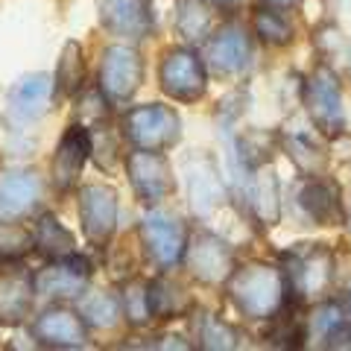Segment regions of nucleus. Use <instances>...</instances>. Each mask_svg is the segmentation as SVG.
Masks as SVG:
<instances>
[{
    "label": "nucleus",
    "mask_w": 351,
    "mask_h": 351,
    "mask_svg": "<svg viewBox=\"0 0 351 351\" xmlns=\"http://www.w3.org/2000/svg\"><path fill=\"white\" fill-rule=\"evenodd\" d=\"M304 103L307 112H311L316 129L322 135L334 138L346 129V108H343V91H339V82L331 68L319 64L311 80L304 85Z\"/></svg>",
    "instance_id": "7"
},
{
    "label": "nucleus",
    "mask_w": 351,
    "mask_h": 351,
    "mask_svg": "<svg viewBox=\"0 0 351 351\" xmlns=\"http://www.w3.org/2000/svg\"><path fill=\"white\" fill-rule=\"evenodd\" d=\"M304 322L302 319H293L290 313H272V328H269V334L267 339L272 346H284V348H293V346H302V339H304Z\"/></svg>",
    "instance_id": "32"
},
{
    "label": "nucleus",
    "mask_w": 351,
    "mask_h": 351,
    "mask_svg": "<svg viewBox=\"0 0 351 351\" xmlns=\"http://www.w3.org/2000/svg\"><path fill=\"white\" fill-rule=\"evenodd\" d=\"M311 325H313V331L319 334V339H328L339 325H343V307L334 304V302L319 304L316 307V313H313V319H311Z\"/></svg>",
    "instance_id": "33"
},
{
    "label": "nucleus",
    "mask_w": 351,
    "mask_h": 351,
    "mask_svg": "<svg viewBox=\"0 0 351 351\" xmlns=\"http://www.w3.org/2000/svg\"><path fill=\"white\" fill-rule=\"evenodd\" d=\"M32 237H36V252H38L44 261H62V258L76 255V240H73V234L53 214H41L36 219Z\"/></svg>",
    "instance_id": "20"
},
{
    "label": "nucleus",
    "mask_w": 351,
    "mask_h": 351,
    "mask_svg": "<svg viewBox=\"0 0 351 351\" xmlns=\"http://www.w3.org/2000/svg\"><path fill=\"white\" fill-rule=\"evenodd\" d=\"M85 325L82 313H73L59 302L56 307L38 313V319L32 322V339L44 348H82L88 339Z\"/></svg>",
    "instance_id": "15"
},
{
    "label": "nucleus",
    "mask_w": 351,
    "mask_h": 351,
    "mask_svg": "<svg viewBox=\"0 0 351 351\" xmlns=\"http://www.w3.org/2000/svg\"><path fill=\"white\" fill-rule=\"evenodd\" d=\"M191 311V295L179 281L156 278L149 281V313L152 319H176Z\"/></svg>",
    "instance_id": "24"
},
{
    "label": "nucleus",
    "mask_w": 351,
    "mask_h": 351,
    "mask_svg": "<svg viewBox=\"0 0 351 351\" xmlns=\"http://www.w3.org/2000/svg\"><path fill=\"white\" fill-rule=\"evenodd\" d=\"M176 29L184 41H208L214 29V12L208 0H179L176 6Z\"/></svg>",
    "instance_id": "25"
},
{
    "label": "nucleus",
    "mask_w": 351,
    "mask_h": 351,
    "mask_svg": "<svg viewBox=\"0 0 351 351\" xmlns=\"http://www.w3.org/2000/svg\"><path fill=\"white\" fill-rule=\"evenodd\" d=\"M184 267L191 269L193 278H199L202 284H228L234 267V252L228 249L223 237H217L211 232H196L188 237V249H184Z\"/></svg>",
    "instance_id": "6"
},
{
    "label": "nucleus",
    "mask_w": 351,
    "mask_h": 351,
    "mask_svg": "<svg viewBox=\"0 0 351 351\" xmlns=\"http://www.w3.org/2000/svg\"><path fill=\"white\" fill-rule=\"evenodd\" d=\"M193 331H196V343L202 348H237L240 343V334L234 328L211 313H199V319L193 322Z\"/></svg>",
    "instance_id": "29"
},
{
    "label": "nucleus",
    "mask_w": 351,
    "mask_h": 351,
    "mask_svg": "<svg viewBox=\"0 0 351 351\" xmlns=\"http://www.w3.org/2000/svg\"><path fill=\"white\" fill-rule=\"evenodd\" d=\"M80 223L88 243L97 249H106L117 228V191L108 188V184H82Z\"/></svg>",
    "instance_id": "10"
},
{
    "label": "nucleus",
    "mask_w": 351,
    "mask_h": 351,
    "mask_svg": "<svg viewBox=\"0 0 351 351\" xmlns=\"http://www.w3.org/2000/svg\"><path fill=\"white\" fill-rule=\"evenodd\" d=\"M348 313H351V293H348Z\"/></svg>",
    "instance_id": "38"
},
{
    "label": "nucleus",
    "mask_w": 351,
    "mask_h": 351,
    "mask_svg": "<svg viewBox=\"0 0 351 351\" xmlns=\"http://www.w3.org/2000/svg\"><path fill=\"white\" fill-rule=\"evenodd\" d=\"M284 269L269 263H246L228 278V299L249 319H272V313H278L284 304Z\"/></svg>",
    "instance_id": "1"
},
{
    "label": "nucleus",
    "mask_w": 351,
    "mask_h": 351,
    "mask_svg": "<svg viewBox=\"0 0 351 351\" xmlns=\"http://www.w3.org/2000/svg\"><path fill=\"white\" fill-rule=\"evenodd\" d=\"M126 173L129 182L135 188L138 199L147 205H158L164 199H170L176 191V179H173V167L164 152L158 149H132L126 156Z\"/></svg>",
    "instance_id": "5"
},
{
    "label": "nucleus",
    "mask_w": 351,
    "mask_h": 351,
    "mask_svg": "<svg viewBox=\"0 0 351 351\" xmlns=\"http://www.w3.org/2000/svg\"><path fill=\"white\" fill-rule=\"evenodd\" d=\"M36 293V276L9 263V269L0 272V325L24 322L32 311Z\"/></svg>",
    "instance_id": "18"
},
{
    "label": "nucleus",
    "mask_w": 351,
    "mask_h": 351,
    "mask_svg": "<svg viewBox=\"0 0 351 351\" xmlns=\"http://www.w3.org/2000/svg\"><path fill=\"white\" fill-rule=\"evenodd\" d=\"M299 202L307 211V217L316 219L319 226H334L339 219V214H343L339 191L334 188L331 182H322V179L307 182L302 188V193H299Z\"/></svg>",
    "instance_id": "21"
},
{
    "label": "nucleus",
    "mask_w": 351,
    "mask_h": 351,
    "mask_svg": "<svg viewBox=\"0 0 351 351\" xmlns=\"http://www.w3.org/2000/svg\"><path fill=\"white\" fill-rule=\"evenodd\" d=\"M53 100V82L47 73H36V76H27V80H21L15 85L12 97H9V103H12V112L18 117H38L47 112V103Z\"/></svg>",
    "instance_id": "22"
},
{
    "label": "nucleus",
    "mask_w": 351,
    "mask_h": 351,
    "mask_svg": "<svg viewBox=\"0 0 351 351\" xmlns=\"http://www.w3.org/2000/svg\"><path fill=\"white\" fill-rule=\"evenodd\" d=\"M85 80V56L80 41H64L62 56L56 64V82H53V100H71L82 88Z\"/></svg>",
    "instance_id": "23"
},
{
    "label": "nucleus",
    "mask_w": 351,
    "mask_h": 351,
    "mask_svg": "<svg viewBox=\"0 0 351 351\" xmlns=\"http://www.w3.org/2000/svg\"><path fill=\"white\" fill-rule=\"evenodd\" d=\"M211 6H219V9H237L243 0H208Z\"/></svg>",
    "instance_id": "35"
},
{
    "label": "nucleus",
    "mask_w": 351,
    "mask_h": 351,
    "mask_svg": "<svg viewBox=\"0 0 351 351\" xmlns=\"http://www.w3.org/2000/svg\"><path fill=\"white\" fill-rule=\"evenodd\" d=\"M82 319L88 325H97V328H112L117 322V316L123 313V304H120L117 295L112 293H91V295H85V302H82Z\"/></svg>",
    "instance_id": "31"
},
{
    "label": "nucleus",
    "mask_w": 351,
    "mask_h": 351,
    "mask_svg": "<svg viewBox=\"0 0 351 351\" xmlns=\"http://www.w3.org/2000/svg\"><path fill=\"white\" fill-rule=\"evenodd\" d=\"M325 346H328V348H351V331H346V328L339 325L337 331L325 339Z\"/></svg>",
    "instance_id": "34"
},
{
    "label": "nucleus",
    "mask_w": 351,
    "mask_h": 351,
    "mask_svg": "<svg viewBox=\"0 0 351 351\" xmlns=\"http://www.w3.org/2000/svg\"><path fill=\"white\" fill-rule=\"evenodd\" d=\"M100 24L117 38L141 41L156 27L152 0H97Z\"/></svg>",
    "instance_id": "13"
},
{
    "label": "nucleus",
    "mask_w": 351,
    "mask_h": 351,
    "mask_svg": "<svg viewBox=\"0 0 351 351\" xmlns=\"http://www.w3.org/2000/svg\"><path fill=\"white\" fill-rule=\"evenodd\" d=\"M141 246L149 255V261L161 269H173L179 261H184V249H188V228L179 219L164 217V214H149L141 219L138 226Z\"/></svg>",
    "instance_id": "9"
},
{
    "label": "nucleus",
    "mask_w": 351,
    "mask_h": 351,
    "mask_svg": "<svg viewBox=\"0 0 351 351\" xmlns=\"http://www.w3.org/2000/svg\"><path fill=\"white\" fill-rule=\"evenodd\" d=\"M161 91L179 103H196L205 94V59H199L188 47H170L158 64Z\"/></svg>",
    "instance_id": "4"
},
{
    "label": "nucleus",
    "mask_w": 351,
    "mask_h": 351,
    "mask_svg": "<svg viewBox=\"0 0 351 351\" xmlns=\"http://www.w3.org/2000/svg\"><path fill=\"white\" fill-rule=\"evenodd\" d=\"M346 223H348V228H351V188H348V214H346Z\"/></svg>",
    "instance_id": "37"
},
{
    "label": "nucleus",
    "mask_w": 351,
    "mask_h": 351,
    "mask_svg": "<svg viewBox=\"0 0 351 351\" xmlns=\"http://www.w3.org/2000/svg\"><path fill=\"white\" fill-rule=\"evenodd\" d=\"M184 176H188V193L191 205L199 217H211L219 202H223V179L219 167L211 156H191L184 161Z\"/></svg>",
    "instance_id": "17"
},
{
    "label": "nucleus",
    "mask_w": 351,
    "mask_h": 351,
    "mask_svg": "<svg viewBox=\"0 0 351 351\" xmlns=\"http://www.w3.org/2000/svg\"><path fill=\"white\" fill-rule=\"evenodd\" d=\"M267 3H272V6H290V3H295V0H267Z\"/></svg>",
    "instance_id": "36"
},
{
    "label": "nucleus",
    "mask_w": 351,
    "mask_h": 351,
    "mask_svg": "<svg viewBox=\"0 0 351 351\" xmlns=\"http://www.w3.org/2000/svg\"><path fill=\"white\" fill-rule=\"evenodd\" d=\"M252 29L258 32V36L272 44V47H284V44L293 41V24L290 18L281 12V6H261L255 9V15H252Z\"/></svg>",
    "instance_id": "26"
},
{
    "label": "nucleus",
    "mask_w": 351,
    "mask_h": 351,
    "mask_svg": "<svg viewBox=\"0 0 351 351\" xmlns=\"http://www.w3.org/2000/svg\"><path fill=\"white\" fill-rule=\"evenodd\" d=\"M123 135L138 149H170L182 138V117L164 103H147L129 108L123 117Z\"/></svg>",
    "instance_id": "3"
},
{
    "label": "nucleus",
    "mask_w": 351,
    "mask_h": 351,
    "mask_svg": "<svg viewBox=\"0 0 351 351\" xmlns=\"http://www.w3.org/2000/svg\"><path fill=\"white\" fill-rule=\"evenodd\" d=\"M91 129L85 123H73L68 126V132L62 135L59 147H56V156H53V184L68 193L80 184V176L85 170L88 158H91Z\"/></svg>",
    "instance_id": "14"
},
{
    "label": "nucleus",
    "mask_w": 351,
    "mask_h": 351,
    "mask_svg": "<svg viewBox=\"0 0 351 351\" xmlns=\"http://www.w3.org/2000/svg\"><path fill=\"white\" fill-rule=\"evenodd\" d=\"M287 267H284V281L293 290V295L299 302H311V299H322L331 287L334 278V255L331 249L322 243H302L290 249L287 255Z\"/></svg>",
    "instance_id": "2"
},
{
    "label": "nucleus",
    "mask_w": 351,
    "mask_h": 351,
    "mask_svg": "<svg viewBox=\"0 0 351 351\" xmlns=\"http://www.w3.org/2000/svg\"><path fill=\"white\" fill-rule=\"evenodd\" d=\"M281 144H284L287 156L293 158V164H295V167H299L302 173L316 176V173H322V170H325L328 156H325V149H322V147H316V141H313V138H307V135H302V132H295V135H287V138H284Z\"/></svg>",
    "instance_id": "27"
},
{
    "label": "nucleus",
    "mask_w": 351,
    "mask_h": 351,
    "mask_svg": "<svg viewBox=\"0 0 351 351\" xmlns=\"http://www.w3.org/2000/svg\"><path fill=\"white\" fill-rule=\"evenodd\" d=\"M144 82V59L135 47L112 44L100 62V88L112 103H129Z\"/></svg>",
    "instance_id": "8"
},
{
    "label": "nucleus",
    "mask_w": 351,
    "mask_h": 351,
    "mask_svg": "<svg viewBox=\"0 0 351 351\" xmlns=\"http://www.w3.org/2000/svg\"><path fill=\"white\" fill-rule=\"evenodd\" d=\"M36 249V237L29 228L0 219V263H18Z\"/></svg>",
    "instance_id": "28"
},
{
    "label": "nucleus",
    "mask_w": 351,
    "mask_h": 351,
    "mask_svg": "<svg viewBox=\"0 0 351 351\" xmlns=\"http://www.w3.org/2000/svg\"><path fill=\"white\" fill-rule=\"evenodd\" d=\"M249 56H252L249 36H246V29L237 24L219 27L205 41V64L219 76L240 73L249 64Z\"/></svg>",
    "instance_id": "16"
},
{
    "label": "nucleus",
    "mask_w": 351,
    "mask_h": 351,
    "mask_svg": "<svg viewBox=\"0 0 351 351\" xmlns=\"http://www.w3.org/2000/svg\"><path fill=\"white\" fill-rule=\"evenodd\" d=\"M120 304H123V316L129 319L132 328L149 325V322H152V313H149V281L132 278L126 287H123Z\"/></svg>",
    "instance_id": "30"
},
{
    "label": "nucleus",
    "mask_w": 351,
    "mask_h": 351,
    "mask_svg": "<svg viewBox=\"0 0 351 351\" xmlns=\"http://www.w3.org/2000/svg\"><path fill=\"white\" fill-rule=\"evenodd\" d=\"M41 184L38 176L29 170H9L0 176V219H15L27 214L38 199Z\"/></svg>",
    "instance_id": "19"
},
{
    "label": "nucleus",
    "mask_w": 351,
    "mask_h": 351,
    "mask_svg": "<svg viewBox=\"0 0 351 351\" xmlns=\"http://www.w3.org/2000/svg\"><path fill=\"white\" fill-rule=\"evenodd\" d=\"M237 176V196L243 199L246 211L261 226H272L278 219V182L263 167H240L234 164Z\"/></svg>",
    "instance_id": "12"
},
{
    "label": "nucleus",
    "mask_w": 351,
    "mask_h": 351,
    "mask_svg": "<svg viewBox=\"0 0 351 351\" xmlns=\"http://www.w3.org/2000/svg\"><path fill=\"white\" fill-rule=\"evenodd\" d=\"M91 281V261L82 255H71L62 261H50L41 272H36V290L44 299L73 302L82 299V290Z\"/></svg>",
    "instance_id": "11"
}]
</instances>
